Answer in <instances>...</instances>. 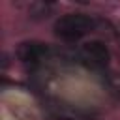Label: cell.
Here are the masks:
<instances>
[{"label":"cell","mask_w":120,"mask_h":120,"mask_svg":"<svg viewBox=\"0 0 120 120\" xmlns=\"http://www.w3.org/2000/svg\"><path fill=\"white\" fill-rule=\"evenodd\" d=\"M107 82L112 88V92H116L120 96V73L118 71H107Z\"/></svg>","instance_id":"obj_5"},{"label":"cell","mask_w":120,"mask_h":120,"mask_svg":"<svg viewBox=\"0 0 120 120\" xmlns=\"http://www.w3.org/2000/svg\"><path fill=\"white\" fill-rule=\"evenodd\" d=\"M81 60L88 68L103 69V68H107V64L111 60V54H109V49H107L105 43L94 39V41H88L81 47Z\"/></svg>","instance_id":"obj_2"},{"label":"cell","mask_w":120,"mask_h":120,"mask_svg":"<svg viewBox=\"0 0 120 120\" xmlns=\"http://www.w3.org/2000/svg\"><path fill=\"white\" fill-rule=\"evenodd\" d=\"M92 30H96V19L82 13H69L54 22V34L64 41H77Z\"/></svg>","instance_id":"obj_1"},{"label":"cell","mask_w":120,"mask_h":120,"mask_svg":"<svg viewBox=\"0 0 120 120\" xmlns=\"http://www.w3.org/2000/svg\"><path fill=\"white\" fill-rule=\"evenodd\" d=\"M51 11H52V4H45V2H36V4H32V8H30V13H32L34 19L49 17Z\"/></svg>","instance_id":"obj_4"},{"label":"cell","mask_w":120,"mask_h":120,"mask_svg":"<svg viewBox=\"0 0 120 120\" xmlns=\"http://www.w3.org/2000/svg\"><path fill=\"white\" fill-rule=\"evenodd\" d=\"M49 52L47 45L39 43V41H24L17 47V58L21 62H39L41 58H45V54Z\"/></svg>","instance_id":"obj_3"}]
</instances>
